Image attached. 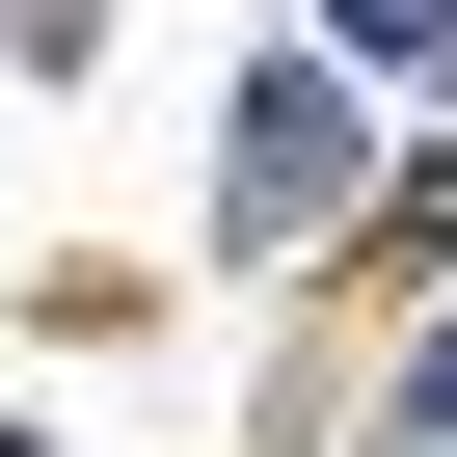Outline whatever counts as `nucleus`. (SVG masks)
<instances>
[{
    "label": "nucleus",
    "instance_id": "f257e3e1",
    "mask_svg": "<svg viewBox=\"0 0 457 457\" xmlns=\"http://www.w3.org/2000/svg\"><path fill=\"white\" fill-rule=\"evenodd\" d=\"M350 54H457V0H350Z\"/></svg>",
    "mask_w": 457,
    "mask_h": 457
},
{
    "label": "nucleus",
    "instance_id": "f03ea898",
    "mask_svg": "<svg viewBox=\"0 0 457 457\" xmlns=\"http://www.w3.org/2000/svg\"><path fill=\"white\" fill-rule=\"evenodd\" d=\"M430 430H457V350H430Z\"/></svg>",
    "mask_w": 457,
    "mask_h": 457
}]
</instances>
